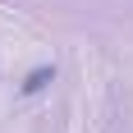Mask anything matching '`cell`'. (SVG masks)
Segmentation results:
<instances>
[{
    "label": "cell",
    "instance_id": "obj_1",
    "mask_svg": "<svg viewBox=\"0 0 133 133\" xmlns=\"http://www.w3.org/2000/svg\"><path fill=\"white\" fill-rule=\"evenodd\" d=\"M51 83H55V64H37V69L23 78V87H18V92H23V96H37V92H46Z\"/></svg>",
    "mask_w": 133,
    "mask_h": 133
}]
</instances>
